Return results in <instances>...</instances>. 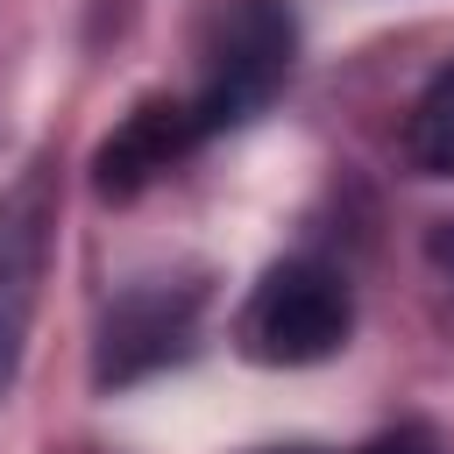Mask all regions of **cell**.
Here are the masks:
<instances>
[{
    "label": "cell",
    "mask_w": 454,
    "mask_h": 454,
    "mask_svg": "<svg viewBox=\"0 0 454 454\" xmlns=\"http://www.w3.org/2000/svg\"><path fill=\"white\" fill-rule=\"evenodd\" d=\"M348 326H355V298L340 284V270L326 262H277L248 312H241V348L270 369H305V362H326L348 348Z\"/></svg>",
    "instance_id": "1"
},
{
    "label": "cell",
    "mask_w": 454,
    "mask_h": 454,
    "mask_svg": "<svg viewBox=\"0 0 454 454\" xmlns=\"http://www.w3.org/2000/svg\"><path fill=\"white\" fill-rule=\"evenodd\" d=\"M0 369H7V326H0Z\"/></svg>",
    "instance_id": "6"
},
{
    "label": "cell",
    "mask_w": 454,
    "mask_h": 454,
    "mask_svg": "<svg viewBox=\"0 0 454 454\" xmlns=\"http://www.w3.org/2000/svg\"><path fill=\"white\" fill-rule=\"evenodd\" d=\"M291 71V7L284 0H234L220 14V35L206 50L199 92L184 99L199 135H220L234 121H248Z\"/></svg>",
    "instance_id": "2"
},
{
    "label": "cell",
    "mask_w": 454,
    "mask_h": 454,
    "mask_svg": "<svg viewBox=\"0 0 454 454\" xmlns=\"http://www.w3.org/2000/svg\"><path fill=\"white\" fill-rule=\"evenodd\" d=\"M291 454H305V447H291ZM362 454H433V440H426V433H411V426H404V433H383V440H369V447H362Z\"/></svg>",
    "instance_id": "5"
},
{
    "label": "cell",
    "mask_w": 454,
    "mask_h": 454,
    "mask_svg": "<svg viewBox=\"0 0 454 454\" xmlns=\"http://www.w3.org/2000/svg\"><path fill=\"white\" fill-rule=\"evenodd\" d=\"M404 156L419 177H454V64L411 99L404 114Z\"/></svg>",
    "instance_id": "4"
},
{
    "label": "cell",
    "mask_w": 454,
    "mask_h": 454,
    "mask_svg": "<svg viewBox=\"0 0 454 454\" xmlns=\"http://www.w3.org/2000/svg\"><path fill=\"white\" fill-rule=\"evenodd\" d=\"M206 135H199V121H192V106L184 99H149V106H135L121 128H114V142L99 149V192H142L149 177H163L184 149H199Z\"/></svg>",
    "instance_id": "3"
}]
</instances>
